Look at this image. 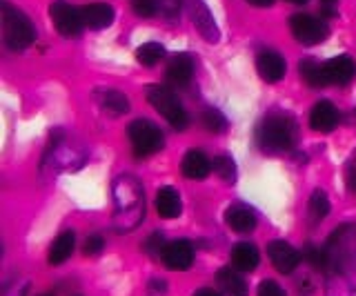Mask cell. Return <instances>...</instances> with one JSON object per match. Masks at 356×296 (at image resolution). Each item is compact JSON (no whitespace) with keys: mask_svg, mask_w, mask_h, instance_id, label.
<instances>
[{"mask_svg":"<svg viewBox=\"0 0 356 296\" xmlns=\"http://www.w3.org/2000/svg\"><path fill=\"white\" fill-rule=\"evenodd\" d=\"M161 261L165 263L167 270L172 272H185L194 265V245L187 238H176L170 240L163 249Z\"/></svg>","mask_w":356,"mask_h":296,"instance_id":"8","label":"cell"},{"mask_svg":"<svg viewBox=\"0 0 356 296\" xmlns=\"http://www.w3.org/2000/svg\"><path fill=\"white\" fill-rule=\"evenodd\" d=\"M165 292H167V283L163 279H152L147 283V294L149 296H165Z\"/></svg>","mask_w":356,"mask_h":296,"instance_id":"35","label":"cell"},{"mask_svg":"<svg viewBox=\"0 0 356 296\" xmlns=\"http://www.w3.org/2000/svg\"><path fill=\"white\" fill-rule=\"evenodd\" d=\"M267 256H270L274 270L281 274H292L300 263V252L289 245L287 240H272L267 245Z\"/></svg>","mask_w":356,"mask_h":296,"instance_id":"9","label":"cell"},{"mask_svg":"<svg viewBox=\"0 0 356 296\" xmlns=\"http://www.w3.org/2000/svg\"><path fill=\"white\" fill-rule=\"evenodd\" d=\"M49 16L51 23L60 36L65 38H76L81 36L83 31V16H81V7L70 5L67 0H54L49 5Z\"/></svg>","mask_w":356,"mask_h":296,"instance_id":"6","label":"cell"},{"mask_svg":"<svg viewBox=\"0 0 356 296\" xmlns=\"http://www.w3.org/2000/svg\"><path fill=\"white\" fill-rule=\"evenodd\" d=\"M131 9L143 18H152L159 5H156V0H131Z\"/></svg>","mask_w":356,"mask_h":296,"instance_id":"32","label":"cell"},{"mask_svg":"<svg viewBox=\"0 0 356 296\" xmlns=\"http://www.w3.org/2000/svg\"><path fill=\"white\" fill-rule=\"evenodd\" d=\"M345 185L352 194H356V165L348 167V174H345Z\"/></svg>","mask_w":356,"mask_h":296,"instance_id":"36","label":"cell"},{"mask_svg":"<svg viewBox=\"0 0 356 296\" xmlns=\"http://www.w3.org/2000/svg\"><path fill=\"white\" fill-rule=\"evenodd\" d=\"M165 54L167 49L161 42H145V45L136 49V60L145 65V67H154V65H159L165 58Z\"/></svg>","mask_w":356,"mask_h":296,"instance_id":"24","label":"cell"},{"mask_svg":"<svg viewBox=\"0 0 356 296\" xmlns=\"http://www.w3.org/2000/svg\"><path fill=\"white\" fill-rule=\"evenodd\" d=\"M194 76V58L189 54H176L167 65L165 79L172 87H187Z\"/></svg>","mask_w":356,"mask_h":296,"instance_id":"13","label":"cell"},{"mask_svg":"<svg viewBox=\"0 0 356 296\" xmlns=\"http://www.w3.org/2000/svg\"><path fill=\"white\" fill-rule=\"evenodd\" d=\"M307 212H309V218L314 223L323 221L327 214H330V199L327 194L323 190H314L309 196V203H307Z\"/></svg>","mask_w":356,"mask_h":296,"instance_id":"25","label":"cell"},{"mask_svg":"<svg viewBox=\"0 0 356 296\" xmlns=\"http://www.w3.org/2000/svg\"><path fill=\"white\" fill-rule=\"evenodd\" d=\"M187 3V9L192 12V20L198 29V34L203 36L207 42H218L220 34H218V25L214 16H211L209 7L203 3V0H185Z\"/></svg>","mask_w":356,"mask_h":296,"instance_id":"10","label":"cell"},{"mask_svg":"<svg viewBox=\"0 0 356 296\" xmlns=\"http://www.w3.org/2000/svg\"><path fill=\"white\" fill-rule=\"evenodd\" d=\"M185 0H159V7H161V14L167 20H176L181 16V9H183Z\"/></svg>","mask_w":356,"mask_h":296,"instance_id":"29","label":"cell"},{"mask_svg":"<svg viewBox=\"0 0 356 296\" xmlns=\"http://www.w3.org/2000/svg\"><path fill=\"white\" fill-rule=\"evenodd\" d=\"M256 72H259L263 81L278 83V81H283V76L287 72V63L278 51L263 49L259 56H256Z\"/></svg>","mask_w":356,"mask_h":296,"instance_id":"11","label":"cell"},{"mask_svg":"<svg viewBox=\"0 0 356 296\" xmlns=\"http://www.w3.org/2000/svg\"><path fill=\"white\" fill-rule=\"evenodd\" d=\"M287 3H294V5H305L307 0H287Z\"/></svg>","mask_w":356,"mask_h":296,"instance_id":"39","label":"cell"},{"mask_svg":"<svg viewBox=\"0 0 356 296\" xmlns=\"http://www.w3.org/2000/svg\"><path fill=\"white\" fill-rule=\"evenodd\" d=\"M321 16L325 18L339 16V0H321Z\"/></svg>","mask_w":356,"mask_h":296,"instance_id":"34","label":"cell"},{"mask_svg":"<svg viewBox=\"0 0 356 296\" xmlns=\"http://www.w3.org/2000/svg\"><path fill=\"white\" fill-rule=\"evenodd\" d=\"M116 229H134L145 218V196L140 183L134 176H120L114 185Z\"/></svg>","mask_w":356,"mask_h":296,"instance_id":"2","label":"cell"},{"mask_svg":"<svg viewBox=\"0 0 356 296\" xmlns=\"http://www.w3.org/2000/svg\"><path fill=\"white\" fill-rule=\"evenodd\" d=\"M298 74L303 83H307L309 87H327V79H325V69H323V65L314 58H303L298 63Z\"/></svg>","mask_w":356,"mask_h":296,"instance_id":"23","label":"cell"},{"mask_svg":"<svg viewBox=\"0 0 356 296\" xmlns=\"http://www.w3.org/2000/svg\"><path fill=\"white\" fill-rule=\"evenodd\" d=\"M127 136L131 142L134 156L136 158H149L156 151H161L165 147V134L159 125H154L152 120L136 118L131 120L127 127Z\"/></svg>","mask_w":356,"mask_h":296,"instance_id":"4","label":"cell"},{"mask_svg":"<svg viewBox=\"0 0 356 296\" xmlns=\"http://www.w3.org/2000/svg\"><path fill=\"white\" fill-rule=\"evenodd\" d=\"M248 3L254 5V7H272L274 0H248Z\"/></svg>","mask_w":356,"mask_h":296,"instance_id":"38","label":"cell"},{"mask_svg":"<svg viewBox=\"0 0 356 296\" xmlns=\"http://www.w3.org/2000/svg\"><path fill=\"white\" fill-rule=\"evenodd\" d=\"M96 101L111 116H122L129 112V98L118 90H96Z\"/></svg>","mask_w":356,"mask_h":296,"instance_id":"20","label":"cell"},{"mask_svg":"<svg viewBox=\"0 0 356 296\" xmlns=\"http://www.w3.org/2000/svg\"><path fill=\"white\" fill-rule=\"evenodd\" d=\"M74 249H76V234L63 232L54 238L49 254H47V263L49 265H63V263L74 254Z\"/></svg>","mask_w":356,"mask_h":296,"instance_id":"21","label":"cell"},{"mask_svg":"<svg viewBox=\"0 0 356 296\" xmlns=\"http://www.w3.org/2000/svg\"><path fill=\"white\" fill-rule=\"evenodd\" d=\"M298 140V123L292 114L283 109H272L267 112L259 127H256V142L263 151L270 154H283L289 151Z\"/></svg>","mask_w":356,"mask_h":296,"instance_id":"1","label":"cell"},{"mask_svg":"<svg viewBox=\"0 0 356 296\" xmlns=\"http://www.w3.org/2000/svg\"><path fill=\"white\" fill-rule=\"evenodd\" d=\"M232 265L238 272H254L261 263V254L254 243H238L232 247Z\"/></svg>","mask_w":356,"mask_h":296,"instance_id":"19","label":"cell"},{"mask_svg":"<svg viewBox=\"0 0 356 296\" xmlns=\"http://www.w3.org/2000/svg\"><path fill=\"white\" fill-rule=\"evenodd\" d=\"M147 101L159 114L165 116V120L170 123L176 131H183L189 125V116L183 109L181 101L176 98V94L165 85H152L147 87Z\"/></svg>","mask_w":356,"mask_h":296,"instance_id":"5","label":"cell"},{"mask_svg":"<svg viewBox=\"0 0 356 296\" xmlns=\"http://www.w3.org/2000/svg\"><path fill=\"white\" fill-rule=\"evenodd\" d=\"M218 285L225 296H248V283L238 274V270L222 268L218 270Z\"/></svg>","mask_w":356,"mask_h":296,"instance_id":"22","label":"cell"},{"mask_svg":"<svg viewBox=\"0 0 356 296\" xmlns=\"http://www.w3.org/2000/svg\"><path fill=\"white\" fill-rule=\"evenodd\" d=\"M83 25L89 29H103L114 23V7L109 3H92L81 7Z\"/></svg>","mask_w":356,"mask_h":296,"instance_id":"17","label":"cell"},{"mask_svg":"<svg viewBox=\"0 0 356 296\" xmlns=\"http://www.w3.org/2000/svg\"><path fill=\"white\" fill-rule=\"evenodd\" d=\"M154 207H156V212H159L161 218H167V221H172V218L181 216V212H183V201H181V196H178V192L167 185V188H161L159 194H156Z\"/></svg>","mask_w":356,"mask_h":296,"instance_id":"18","label":"cell"},{"mask_svg":"<svg viewBox=\"0 0 356 296\" xmlns=\"http://www.w3.org/2000/svg\"><path fill=\"white\" fill-rule=\"evenodd\" d=\"M289 29H292V36L303 45H318L330 36L325 20L312 14H294L289 18Z\"/></svg>","mask_w":356,"mask_h":296,"instance_id":"7","label":"cell"},{"mask_svg":"<svg viewBox=\"0 0 356 296\" xmlns=\"http://www.w3.org/2000/svg\"><path fill=\"white\" fill-rule=\"evenodd\" d=\"M103 249H105V238H103V236H98V234L87 236V240L83 243V254H85V256H98Z\"/></svg>","mask_w":356,"mask_h":296,"instance_id":"31","label":"cell"},{"mask_svg":"<svg viewBox=\"0 0 356 296\" xmlns=\"http://www.w3.org/2000/svg\"><path fill=\"white\" fill-rule=\"evenodd\" d=\"M259 296H285L283 288L274 281H263L259 285Z\"/></svg>","mask_w":356,"mask_h":296,"instance_id":"33","label":"cell"},{"mask_svg":"<svg viewBox=\"0 0 356 296\" xmlns=\"http://www.w3.org/2000/svg\"><path fill=\"white\" fill-rule=\"evenodd\" d=\"M225 223L232 232L236 234H250L256 229L259 221H256V214L250 210L248 205H241V203H234L225 210Z\"/></svg>","mask_w":356,"mask_h":296,"instance_id":"14","label":"cell"},{"mask_svg":"<svg viewBox=\"0 0 356 296\" xmlns=\"http://www.w3.org/2000/svg\"><path fill=\"white\" fill-rule=\"evenodd\" d=\"M181 170H183V176L189 181H203L209 176L211 172V161L205 156V151L200 149H189L183 163H181Z\"/></svg>","mask_w":356,"mask_h":296,"instance_id":"16","label":"cell"},{"mask_svg":"<svg viewBox=\"0 0 356 296\" xmlns=\"http://www.w3.org/2000/svg\"><path fill=\"white\" fill-rule=\"evenodd\" d=\"M165 238H163V234H152L149 238H147V243H145V252L152 256V258H161L163 256V249H165Z\"/></svg>","mask_w":356,"mask_h":296,"instance_id":"30","label":"cell"},{"mask_svg":"<svg viewBox=\"0 0 356 296\" xmlns=\"http://www.w3.org/2000/svg\"><path fill=\"white\" fill-rule=\"evenodd\" d=\"M192 296H220L216 290H211V288H200V290H196Z\"/></svg>","mask_w":356,"mask_h":296,"instance_id":"37","label":"cell"},{"mask_svg":"<svg viewBox=\"0 0 356 296\" xmlns=\"http://www.w3.org/2000/svg\"><path fill=\"white\" fill-rule=\"evenodd\" d=\"M211 170H214V174L220 181L236 183V163H234L232 156H227V154L216 156L214 161H211Z\"/></svg>","mask_w":356,"mask_h":296,"instance_id":"26","label":"cell"},{"mask_svg":"<svg viewBox=\"0 0 356 296\" xmlns=\"http://www.w3.org/2000/svg\"><path fill=\"white\" fill-rule=\"evenodd\" d=\"M323 69H325V79L327 85H348L356 76V65L348 56V54H341V56H334L327 63H323Z\"/></svg>","mask_w":356,"mask_h":296,"instance_id":"12","label":"cell"},{"mask_svg":"<svg viewBox=\"0 0 356 296\" xmlns=\"http://www.w3.org/2000/svg\"><path fill=\"white\" fill-rule=\"evenodd\" d=\"M303 258L309 263L312 268H316V270H327L332 263H330V254H327V249H321V247H305L303 252Z\"/></svg>","mask_w":356,"mask_h":296,"instance_id":"28","label":"cell"},{"mask_svg":"<svg viewBox=\"0 0 356 296\" xmlns=\"http://www.w3.org/2000/svg\"><path fill=\"white\" fill-rule=\"evenodd\" d=\"M339 109L330 101H318L309 112V127L314 131H332L339 125Z\"/></svg>","mask_w":356,"mask_h":296,"instance_id":"15","label":"cell"},{"mask_svg":"<svg viewBox=\"0 0 356 296\" xmlns=\"http://www.w3.org/2000/svg\"><path fill=\"white\" fill-rule=\"evenodd\" d=\"M3 40L11 51L27 49L36 40L33 23L20 9L11 7L9 3H3Z\"/></svg>","mask_w":356,"mask_h":296,"instance_id":"3","label":"cell"},{"mask_svg":"<svg viewBox=\"0 0 356 296\" xmlns=\"http://www.w3.org/2000/svg\"><path fill=\"white\" fill-rule=\"evenodd\" d=\"M200 125H203L207 131H211V134H220V131H225L229 127L225 114L218 112V109H214V107H209L200 114Z\"/></svg>","mask_w":356,"mask_h":296,"instance_id":"27","label":"cell"}]
</instances>
